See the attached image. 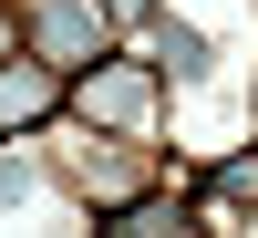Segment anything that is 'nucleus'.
I'll use <instances>...</instances> for the list:
<instances>
[{
  "label": "nucleus",
  "mask_w": 258,
  "mask_h": 238,
  "mask_svg": "<svg viewBox=\"0 0 258 238\" xmlns=\"http://www.w3.org/2000/svg\"><path fill=\"white\" fill-rule=\"evenodd\" d=\"M83 104H93L103 124H135V114H145V73H103V83H93Z\"/></svg>",
  "instance_id": "7ed1b4c3"
},
{
  "label": "nucleus",
  "mask_w": 258,
  "mask_h": 238,
  "mask_svg": "<svg viewBox=\"0 0 258 238\" xmlns=\"http://www.w3.org/2000/svg\"><path fill=\"white\" fill-rule=\"evenodd\" d=\"M155 62H165V73H207V41L186 31V21H165V31H155Z\"/></svg>",
  "instance_id": "20e7f679"
},
{
  "label": "nucleus",
  "mask_w": 258,
  "mask_h": 238,
  "mask_svg": "<svg viewBox=\"0 0 258 238\" xmlns=\"http://www.w3.org/2000/svg\"><path fill=\"white\" fill-rule=\"evenodd\" d=\"M93 41H103V11H93V0H52V11H41V52H52L62 73H73Z\"/></svg>",
  "instance_id": "f257e3e1"
},
{
  "label": "nucleus",
  "mask_w": 258,
  "mask_h": 238,
  "mask_svg": "<svg viewBox=\"0 0 258 238\" xmlns=\"http://www.w3.org/2000/svg\"><path fill=\"white\" fill-rule=\"evenodd\" d=\"M52 114V73H0V124H31Z\"/></svg>",
  "instance_id": "f03ea898"
}]
</instances>
